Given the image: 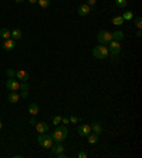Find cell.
<instances>
[{"instance_id": "1", "label": "cell", "mask_w": 142, "mask_h": 158, "mask_svg": "<svg viewBox=\"0 0 142 158\" xmlns=\"http://www.w3.org/2000/svg\"><path fill=\"white\" fill-rule=\"evenodd\" d=\"M67 135H68V128L66 125H58L54 130V132H53L51 138H53L54 142H63L67 138Z\"/></svg>"}, {"instance_id": "2", "label": "cell", "mask_w": 142, "mask_h": 158, "mask_svg": "<svg viewBox=\"0 0 142 158\" xmlns=\"http://www.w3.org/2000/svg\"><path fill=\"white\" fill-rule=\"evenodd\" d=\"M93 56L95 58H100V60H104L110 56V50H108V46L105 44H101V46H97L93 48Z\"/></svg>"}, {"instance_id": "3", "label": "cell", "mask_w": 142, "mask_h": 158, "mask_svg": "<svg viewBox=\"0 0 142 158\" xmlns=\"http://www.w3.org/2000/svg\"><path fill=\"white\" fill-rule=\"evenodd\" d=\"M37 142L43 147V148H51L53 147V144H54V141L51 138V135H48L46 132H43V134H40L37 137Z\"/></svg>"}, {"instance_id": "4", "label": "cell", "mask_w": 142, "mask_h": 158, "mask_svg": "<svg viewBox=\"0 0 142 158\" xmlns=\"http://www.w3.org/2000/svg\"><path fill=\"white\" fill-rule=\"evenodd\" d=\"M97 40L100 41V44L108 46V44L111 43V40H112V34H111L110 31H107V30H101V31L98 33V36H97Z\"/></svg>"}, {"instance_id": "5", "label": "cell", "mask_w": 142, "mask_h": 158, "mask_svg": "<svg viewBox=\"0 0 142 158\" xmlns=\"http://www.w3.org/2000/svg\"><path fill=\"white\" fill-rule=\"evenodd\" d=\"M108 50H110V54H112L114 57L119 56V53H121V44H119V41H115V40H111V43L108 44Z\"/></svg>"}, {"instance_id": "6", "label": "cell", "mask_w": 142, "mask_h": 158, "mask_svg": "<svg viewBox=\"0 0 142 158\" xmlns=\"http://www.w3.org/2000/svg\"><path fill=\"white\" fill-rule=\"evenodd\" d=\"M6 87L10 91H17V90H20V83L17 80H14V78H9L6 81Z\"/></svg>"}, {"instance_id": "7", "label": "cell", "mask_w": 142, "mask_h": 158, "mask_svg": "<svg viewBox=\"0 0 142 158\" xmlns=\"http://www.w3.org/2000/svg\"><path fill=\"white\" fill-rule=\"evenodd\" d=\"M3 48H4L6 51H11V50H14V48H16V40H13L11 37L7 38V40H4V43H3Z\"/></svg>"}, {"instance_id": "8", "label": "cell", "mask_w": 142, "mask_h": 158, "mask_svg": "<svg viewBox=\"0 0 142 158\" xmlns=\"http://www.w3.org/2000/svg\"><path fill=\"white\" fill-rule=\"evenodd\" d=\"M77 131H78V134H80V135H84V137H87V135H88V134L91 132V125H88V124H83V125H78Z\"/></svg>"}, {"instance_id": "9", "label": "cell", "mask_w": 142, "mask_h": 158, "mask_svg": "<svg viewBox=\"0 0 142 158\" xmlns=\"http://www.w3.org/2000/svg\"><path fill=\"white\" fill-rule=\"evenodd\" d=\"M16 77L19 78L20 81H28L30 80V75L26 70H19V71H16Z\"/></svg>"}, {"instance_id": "10", "label": "cell", "mask_w": 142, "mask_h": 158, "mask_svg": "<svg viewBox=\"0 0 142 158\" xmlns=\"http://www.w3.org/2000/svg\"><path fill=\"white\" fill-rule=\"evenodd\" d=\"M77 11H78V14H80V16H87V14L91 11V7H90L87 3H84V4H81V6L78 7Z\"/></svg>"}, {"instance_id": "11", "label": "cell", "mask_w": 142, "mask_h": 158, "mask_svg": "<svg viewBox=\"0 0 142 158\" xmlns=\"http://www.w3.org/2000/svg\"><path fill=\"white\" fill-rule=\"evenodd\" d=\"M36 130H37L38 134H43V132H47L48 130V124L47 122H36Z\"/></svg>"}, {"instance_id": "12", "label": "cell", "mask_w": 142, "mask_h": 158, "mask_svg": "<svg viewBox=\"0 0 142 158\" xmlns=\"http://www.w3.org/2000/svg\"><path fill=\"white\" fill-rule=\"evenodd\" d=\"M51 149H53V152H54V155H58V154H61V152H64V147H63V144L61 142H56V145L53 144V147H51Z\"/></svg>"}, {"instance_id": "13", "label": "cell", "mask_w": 142, "mask_h": 158, "mask_svg": "<svg viewBox=\"0 0 142 158\" xmlns=\"http://www.w3.org/2000/svg\"><path fill=\"white\" fill-rule=\"evenodd\" d=\"M91 131L95 132L97 135H100V134L102 132V127H101V124H100L98 121H94V122L91 124Z\"/></svg>"}, {"instance_id": "14", "label": "cell", "mask_w": 142, "mask_h": 158, "mask_svg": "<svg viewBox=\"0 0 142 158\" xmlns=\"http://www.w3.org/2000/svg\"><path fill=\"white\" fill-rule=\"evenodd\" d=\"M7 100H9V102H11V104H16V102L20 101V94H17L16 91H11V93L9 94V97H7Z\"/></svg>"}, {"instance_id": "15", "label": "cell", "mask_w": 142, "mask_h": 158, "mask_svg": "<svg viewBox=\"0 0 142 158\" xmlns=\"http://www.w3.org/2000/svg\"><path fill=\"white\" fill-rule=\"evenodd\" d=\"M38 110H40V107H38L37 102H31V104L28 105V112H30L31 115H37Z\"/></svg>"}, {"instance_id": "16", "label": "cell", "mask_w": 142, "mask_h": 158, "mask_svg": "<svg viewBox=\"0 0 142 158\" xmlns=\"http://www.w3.org/2000/svg\"><path fill=\"white\" fill-rule=\"evenodd\" d=\"M111 34H112V40H115V41H122L124 40V31H121V30H117Z\"/></svg>"}, {"instance_id": "17", "label": "cell", "mask_w": 142, "mask_h": 158, "mask_svg": "<svg viewBox=\"0 0 142 158\" xmlns=\"http://www.w3.org/2000/svg\"><path fill=\"white\" fill-rule=\"evenodd\" d=\"M10 36H11V31H10L9 28L3 27L1 30H0V37L3 38V40H7V38H10Z\"/></svg>"}, {"instance_id": "18", "label": "cell", "mask_w": 142, "mask_h": 158, "mask_svg": "<svg viewBox=\"0 0 142 158\" xmlns=\"http://www.w3.org/2000/svg\"><path fill=\"white\" fill-rule=\"evenodd\" d=\"M10 37L13 38V40H16V41L20 40V38H21V30H20V28H14V30L11 31V36H10Z\"/></svg>"}, {"instance_id": "19", "label": "cell", "mask_w": 142, "mask_h": 158, "mask_svg": "<svg viewBox=\"0 0 142 158\" xmlns=\"http://www.w3.org/2000/svg\"><path fill=\"white\" fill-rule=\"evenodd\" d=\"M87 137H88V142H90V144H97V142H98V135H97L95 132H90Z\"/></svg>"}, {"instance_id": "20", "label": "cell", "mask_w": 142, "mask_h": 158, "mask_svg": "<svg viewBox=\"0 0 142 158\" xmlns=\"http://www.w3.org/2000/svg\"><path fill=\"white\" fill-rule=\"evenodd\" d=\"M124 17L122 16H115L112 19V24H115V26H121V24H124Z\"/></svg>"}, {"instance_id": "21", "label": "cell", "mask_w": 142, "mask_h": 158, "mask_svg": "<svg viewBox=\"0 0 142 158\" xmlns=\"http://www.w3.org/2000/svg\"><path fill=\"white\" fill-rule=\"evenodd\" d=\"M115 4H117L119 9H124V7H126L128 0H115Z\"/></svg>"}, {"instance_id": "22", "label": "cell", "mask_w": 142, "mask_h": 158, "mask_svg": "<svg viewBox=\"0 0 142 158\" xmlns=\"http://www.w3.org/2000/svg\"><path fill=\"white\" fill-rule=\"evenodd\" d=\"M38 6L40 7H43V9H47L48 6H50V0H37Z\"/></svg>"}, {"instance_id": "23", "label": "cell", "mask_w": 142, "mask_h": 158, "mask_svg": "<svg viewBox=\"0 0 142 158\" xmlns=\"http://www.w3.org/2000/svg\"><path fill=\"white\" fill-rule=\"evenodd\" d=\"M6 74H7L9 78H13V77L16 75V70H13V68H7V70H6Z\"/></svg>"}, {"instance_id": "24", "label": "cell", "mask_w": 142, "mask_h": 158, "mask_svg": "<svg viewBox=\"0 0 142 158\" xmlns=\"http://www.w3.org/2000/svg\"><path fill=\"white\" fill-rule=\"evenodd\" d=\"M122 17H124V20H131L132 19V11H125L122 14Z\"/></svg>"}, {"instance_id": "25", "label": "cell", "mask_w": 142, "mask_h": 158, "mask_svg": "<svg viewBox=\"0 0 142 158\" xmlns=\"http://www.w3.org/2000/svg\"><path fill=\"white\" fill-rule=\"evenodd\" d=\"M20 90H27L28 91V81H20Z\"/></svg>"}, {"instance_id": "26", "label": "cell", "mask_w": 142, "mask_h": 158, "mask_svg": "<svg viewBox=\"0 0 142 158\" xmlns=\"http://www.w3.org/2000/svg\"><path fill=\"white\" fill-rule=\"evenodd\" d=\"M135 26H136V27L139 28V30H141V28H142V19H141V17H139V16H138V17L135 19Z\"/></svg>"}, {"instance_id": "27", "label": "cell", "mask_w": 142, "mask_h": 158, "mask_svg": "<svg viewBox=\"0 0 142 158\" xmlns=\"http://www.w3.org/2000/svg\"><path fill=\"white\" fill-rule=\"evenodd\" d=\"M60 122H61V117H60V115H56V117L53 118V124H54V125H58Z\"/></svg>"}, {"instance_id": "28", "label": "cell", "mask_w": 142, "mask_h": 158, "mask_svg": "<svg viewBox=\"0 0 142 158\" xmlns=\"http://www.w3.org/2000/svg\"><path fill=\"white\" fill-rule=\"evenodd\" d=\"M78 121H80V118L76 117V115H71V117H70V122H73V124H77Z\"/></svg>"}, {"instance_id": "29", "label": "cell", "mask_w": 142, "mask_h": 158, "mask_svg": "<svg viewBox=\"0 0 142 158\" xmlns=\"http://www.w3.org/2000/svg\"><path fill=\"white\" fill-rule=\"evenodd\" d=\"M77 157H78V158H87V157H88V154H87L85 151H80Z\"/></svg>"}, {"instance_id": "30", "label": "cell", "mask_w": 142, "mask_h": 158, "mask_svg": "<svg viewBox=\"0 0 142 158\" xmlns=\"http://www.w3.org/2000/svg\"><path fill=\"white\" fill-rule=\"evenodd\" d=\"M61 122H63L64 125L70 124V117H63V118H61Z\"/></svg>"}, {"instance_id": "31", "label": "cell", "mask_w": 142, "mask_h": 158, "mask_svg": "<svg viewBox=\"0 0 142 158\" xmlns=\"http://www.w3.org/2000/svg\"><path fill=\"white\" fill-rule=\"evenodd\" d=\"M95 3H97V0H87V4H88L90 7H93V6H95Z\"/></svg>"}, {"instance_id": "32", "label": "cell", "mask_w": 142, "mask_h": 158, "mask_svg": "<svg viewBox=\"0 0 142 158\" xmlns=\"http://www.w3.org/2000/svg\"><path fill=\"white\" fill-rule=\"evenodd\" d=\"M27 95H28V93H27V90H23V93H21V98H27Z\"/></svg>"}, {"instance_id": "33", "label": "cell", "mask_w": 142, "mask_h": 158, "mask_svg": "<svg viewBox=\"0 0 142 158\" xmlns=\"http://www.w3.org/2000/svg\"><path fill=\"white\" fill-rule=\"evenodd\" d=\"M36 122H37V121L34 120V115H31V118H30V124H31V125H36Z\"/></svg>"}, {"instance_id": "34", "label": "cell", "mask_w": 142, "mask_h": 158, "mask_svg": "<svg viewBox=\"0 0 142 158\" xmlns=\"http://www.w3.org/2000/svg\"><path fill=\"white\" fill-rule=\"evenodd\" d=\"M136 36H138V37H141L142 36V31L139 30V28H138V31H136Z\"/></svg>"}, {"instance_id": "35", "label": "cell", "mask_w": 142, "mask_h": 158, "mask_svg": "<svg viewBox=\"0 0 142 158\" xmlns=\"http://www.w3.org/2000/svg\"><path fill=\"white\" fill-rule=\"evenodd\" d=\"M28 1H30L31 4H33V3H37V0H28Z\"/></svg>"}, {"instance_id": "36", "label": "cell", "mask_w": 142, "mask_h": 158, "mask_svg": "<svg viewBox=\"0 0 142 158\" xmlns=\"http://www.w3.org/2000/svg\"><path fill=\"white\" fill-rule=\"evenodd\" d=\"M14 1H16V3H23L24 0H14Z\"/></svg>"}, {"instance_id": "37", "label": "cell", "mask_w": 142, "mask_h": 158, "mask_svg": "<svg viewBox=\"0 0 142 158\" xmlns=\"http://www.w3.org/2000/svg\"><path fill=\"white\" fill-rule=\"evenodd\" d=\"M3 128V122H1V120H0V130Z\"/></svg>"}]
</instances>
